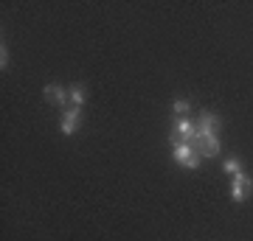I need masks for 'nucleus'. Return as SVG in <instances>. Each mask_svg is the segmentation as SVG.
Wrapping results in <instances>:
<instances>
[{"instance_id": "obj_2", "label": "nucleus", "mask_w": 253, "mask_h": 241, "mask_svg": "<svg viewBox=\"0 0 253 241\" xmlns=\"http://www.w3.org/2000/svg\"><path fill=\"white\" fill-rule=\"evenodd\" d=\"M194 149H197L200 154L217 157V154H219V140H217V135H211V132H197V138H194Z\"/></svg>"}, {"instance_id": "obj_7", "label": "nucleus", "mask_w": 253, "mask_h": 241, "mask_svg": "<svg viewBox=\"0 0 253 241\" xmlns=\"http://www.w3.org/2000/svg\"><path fill=\"white\" fill-rule=\"evenodd\" d=\"M84 96H87V93H84V87H82V84H73L71 93H68V99H71L73 107H82V104H84Z\"/></svg>"}, {"instance_id": "obj_9", "label": "nucleus", "mask_w": 253, "mask_h": 241, "mask_svg": "<svg viewBox=\"0 0 253 241\" xmlns=\"http://www.w3.org/2000/svg\"><path fill=\"white\" fill-rule=\"evenodd\" d=\"M225 171H228V174H234V177H236V174H242V166H239V163H236V160H225Z\"/></svg>"}, {"instance_id": "obj_1", "label": "nucleus", "mask_w": 253, "mask_h": 241, "mask_svg": "<svg viewBox=\"0 0 253 241\" xmlns=\"http://www.w3.org/2000/svg\"><path fill=\"white\" fill-rule=\"evenodd\" d=\"M174 160L186 166V169H197L200 166V152L194 149V143H177L174 146Z\"/></svg>"}, {"instance_id": "obj_5", "label": "nucleus", "mask_w": 253, "mask_h": 241, "mask_svg": "<svg viewBox=\"0 0 253 241\" xmlns=\"http://www.w3.org/2000/svg\"><path fill=\"white\" fill-rule=\"evenodd\" d=\"M219 129V118L217 115H211V112H203L200 115V124H197V132H217Z\"/></svg>"}, {"instance_id": "obj_10", "label": "nucleus", "mask_w": 253, "mask_h": 241, "mask_svg": "<svg viewBox=\"0 0 253 241\" xmlns=\"http://www.w3.org/2000/svg\"><path fill=\"white\" fill-rule=\"evenodd\" d=\"M0 65H3V68L9 65V54H6V45H3V51H0Z\"/></svg>"}, {"instance_id": "obj_6", "label": "nucleus", "mask_w": 253, "mask_h": 241, "mask_svg": "<svg viewBox=\"0 0 253 241\" xmlns=\"http://www.w3.org/2000/svg\"><path fill=\"white\" fill-rule=\"evenodd\" d=\"M45 96H48V99L54 96L56 104H62V107H68V101H71V99H68V93H65L62 87H56V84H48V87H45Z\"/></svg>"}, {"instance_id": "obj_4", "label": "nucleus", "mask_w": 253, "mask_h": 241, "mask_svg": "<svg viewBox=\"0 0 253 241\" xmlns=\"http://www.w3.org/2000/svg\"><path fill=\"white\" fill-rule=\"evenodd\" d=\"M79 129V107H71L62 118V135H73Z\"/></svg>"}, {"instance_id": "obj_3", "label": "nucleus", "mask_w": 253, "mask_h": 241, "mask_svg": "<svg viewBox=\"0 0 253 241\" xmlns=\"http://www.w3.org/2000/svg\"><path fill=\"white\" fill-rule=\"evenodd\" d=\"M253 188V179L248 177V174H236L234 177V188H231V199H234V202H242L245 197H248V191H251Z\"/></svg>"}, {"instance_id": "obj_8", "label": "nucleus", "mask_w": 253, "mask_h": 241, "mask_svg": "<svg viewBox=\"0 0 253 241\" xmlns=\"http://www.w3.org/2000/svg\"><path fill=\"white\" fill-rule=\"evenodd\" d=\"M172 109L174 112H177V115H186V112H189V101H183V99H177L172 104Z\"/></svg>"}]
</instances>
